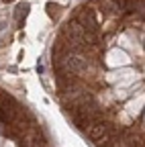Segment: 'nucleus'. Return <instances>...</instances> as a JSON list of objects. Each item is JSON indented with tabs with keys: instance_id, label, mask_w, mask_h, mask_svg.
Instances as JSON below:
<instances>
[{
	"instance_id": "obj_1",
	"label": "nucleus",
	"mask_w": 145,
	"mask_h": 147,
	"mask_svg": "<svg viewBox=\"0 0 145 147\" xmlns=\"http://www.w3.org/2000/svg\"><path fill=\"white\" fill-rule=\"evenodd\" d=\"M71 18H76V21L84 27L86 33H98V31H100V25H98V21H96V10L90 6V4L78 6Z\"/></svg>"
},
{
	"instance_id": "obj_2",
	"label": "nucleus",
	"mask_w": 145,
	"mask_h": 147,
	"mask_svg": "<svg viewBox=\"0 0 145 147\" xmlns=\"http://www.w3.org/2000/svg\"><path fill=\"white\" fill-rule=\"evenodd\" d=\"M27 12H29V4L23 2V4H19V6L14 8V18H16V21H21V18L27 16Z\"/></svg>"
},
{
	"instance_id": "obj_3",
	"label": "nucleus",
	"mask_w": 145,
	"mask_h": 147,
	"mask_svg": "<svg viewBox=\"0 0 145 147\" xmlns=\"http://www.w3.org/2000/svg\"><path fill=\"white\" fill-rule=\"evenodd\" d=\"M57 10H59V6L57 4H53V2H49L47 4V12H49V16L53 18V16H57Z\"/></svg>"
},
{
	"instance_id": "obj_4",
	"label": "nucleus",
	"mask_w": 145,
	"mask_h": 147,
	"mask_svg": "<svg viewBox=\"0 0 145 147\" xmlns=\"http://www.w3.org/2000/svg\"><path fill=\"white\" fill-rule=\"evenodd\" d=\"M4 2H12V0H4Z\"/></svg>"
}]
</instances>
